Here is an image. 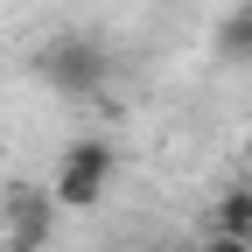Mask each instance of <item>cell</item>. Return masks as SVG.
Wrapping results in <instances>:
<instances>
[{"label": "cell", "mask_w": 252, "mask_h": 252, "mask_svg": "<svg viewBox=\"0 0 252 252\" xmlns=\"http://www.w3.org/2000/svg\"><path fill=\"white\" fill-rule=\"evenodd\" d=\"M210 224H217V231H231V238H252V182H231L224 196H217Z\"/></svg>", "instance_id": "obj_5"}, {"label": "cell", "mask_w": 252, "mask_h": 252, "mask_svg": "<svg viewBox=\"0 0 252 252\" xmlns=\"http://www.w3.org/2000/svg\"><path fill=\"white\" fill-rule=\"evenodd\" d=\"M112 175H119V147H112L105 133H84V140H70V147L56 154L49 196H56L63 210H91V203H105Z\"/></svg>", "instance_id": "obj_1"}, {"label": "cell", "mask_w": 252, "mask_h": 252, "mask_svg": "<svg viewBox=\"0 0 252 252\" xmlns=\"http://www.w3.org/2000/svg\"><path fill=\"white\" fill-rule=\"evenodd\" d=\"M210 49L224 56V63H238V70H252V0H238L231 14H217V35H210Z\"/></svg>", "instance_id": "obj_4"}, {"label": "cell", "mask_w": 252, "mask_h": 252, "mask_svg": "<svg viewBox=\"0 0 252 252\" xmlns=\"http://www.w3.org/2000/svg\"><path fill=\"white\" fill-rule=\"evenodd\" d=\"M35 77L49 91H63V98H98L105 77H112V56L98 35H56L35 49Z\"/></svg>", "instance_id": "obj_2"}, {"label": "cell", "mask_w": 252, "mask_h": 252, "mask_svg": "<svg viewBox=\"0 0 252 252\" xmlns=\"http://www.w3.org/2000/svg\"><path fill=\"white\" fill-rule=\"evenodd\" d=\"M196 252H252V238H231V231H210Z\"/></svg>", "instance_id": "obj_6"}, {"label": "cell", "mask_w": 252, "mask_h": 252, "mask_svg": "<svg viewBox=\"0 0 252 252\" xmlns=\"http://www.w3.org/2000/svg\"><path fill=\"white\" fill-rule=\"evenodd\" d=\"M56 196L35 182H14L7 196H0V252H42L56 238Z\"/></svg>", "instance_id": "obj_3"}, {"label": "cell", "mask_w": 252, "mask_h": 252, "mask_svg": "<svg viewBox=\"0 0 252 252\" xmlns=\"http://www.w3.org/2000/svg\"><path fill=\"white\" fill-rule=\"evenodd\" d=\"M245 175H252V126H245Z\"/></svg>", "instance_id": "obj_7"}]
</instances>
